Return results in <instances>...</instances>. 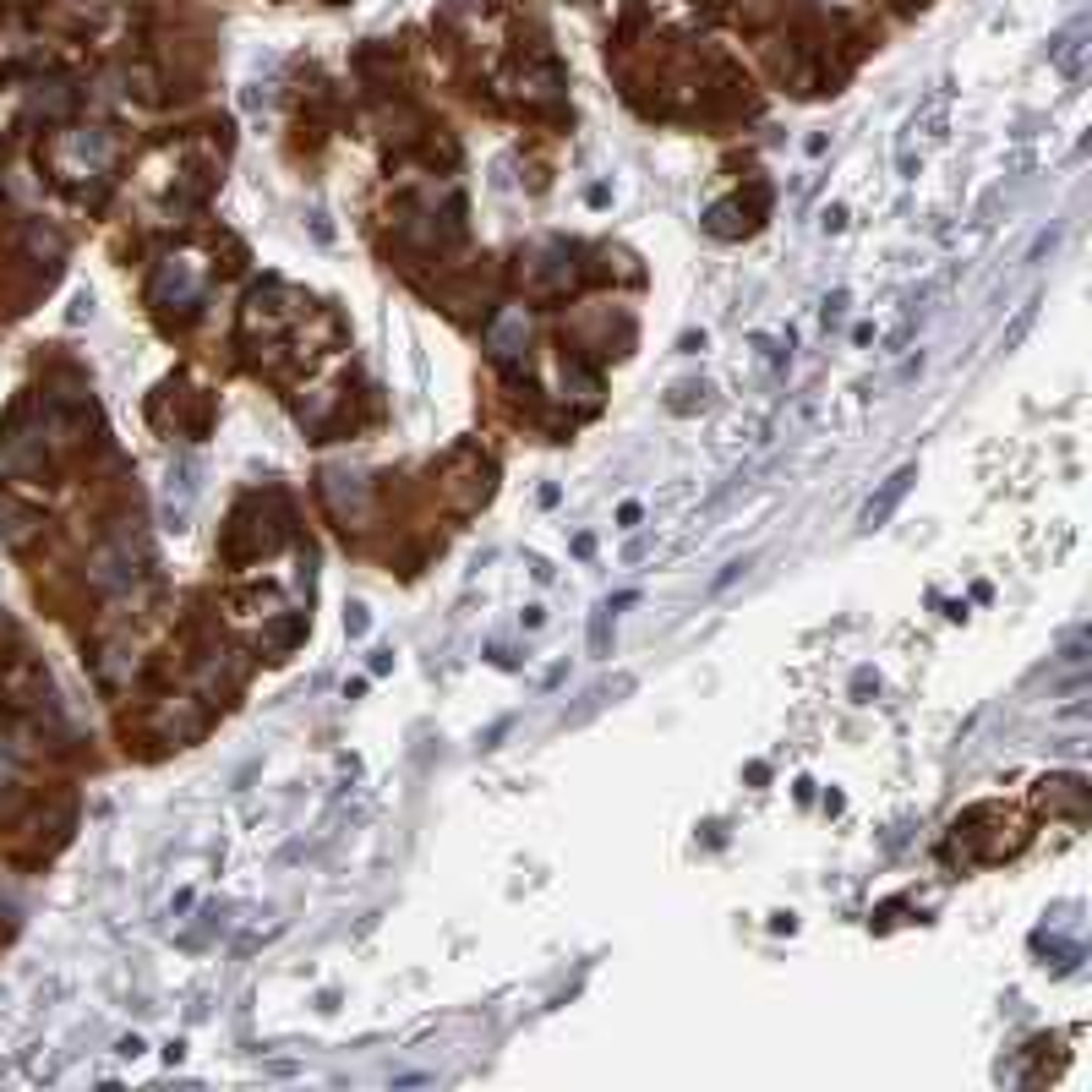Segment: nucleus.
<instances>
[{
  "instance_id": "4468645a",
  "label": "nucleus",
  "mask_w": 1092,
  "mask_h": 1092,
  "mask_svg": "<svg viewBox=\"0 0 1092 1092\" xmlns=\"http://www.w3.org/2000/svg\"><path fill=\"white\" fill-rule=\"evenodd\" d=\"M115 1054H121V1059H137V1054H142V1038H137V1032H131V1038H121V1043H115Z\"/></svg>"
},
{
  "instance_id": "39448f33",
  "label": "nucleus",
  "mask_w": 1092,
  "mask_h": 1092,
  "mask_svg": "<svg viewBox=\"0 0 1092 1092\" xmlns=\"http://www.w3.org/2000/svg\"><path fill=\"white\" fill-rule=\"evenodd\" d=\"M628 688H634V678H618V683H612V688H606V683H601V688H590V694H585V705H579V710H568V715H563V727H585V721H590V715H595V710H601V705H606V699H612V694H628Z\"/></svg>"
},
{
  "instance_id": "f3484780",
  "label": "nucleus",
  "mask_w": 1092,
  "mask_h": 1092,
  "mask_svg": "<svg viewBox=\"0 0 1092 1092\" xmlns=\"http://www.w3.org/2000/svg\"><path fill=\"white\" fill-rule=\"evenodd\" d=\"M388 667H394V650H371V672H377V678H383Z\"/></svg>"
},
{
  "instance_id": "dca6fc26",
  "label": "nucleus",
  "mask_w": 1092,
  "mask_h": 1092,
  "mask_svg": "<svg viewBox=\"0 0 1092 1092\" xmlns=\"http://www.w3.org/2000/svg\"><path fill=\"white\" fill-rule=\"evenodd\" d=\"M869 688H879V683H874V672H858V678H852V694H858V699L869 694Z\"/></svg>"
},
{
  "instance_id": "9d476101",
  "label": "nucleus",
  "mask_w": 1092,
  "mask_h": 1092,
  "mask_svg": "<svg viewBox=\"0 0 1092 1092\" xmlns=\"http://www.w3.org/2000/svg\"><path fill=\"white\" fill-rule=\"evenodd\" d=\"M344 628H350V639H355V634H366V628H371L366 606H350V612H344Z\"/></svg>"
},
{
  "instance_id": "6e6552de",
  "label": "nucleus",
  "mask_w": 1092,
  "mask_h": 1092,
  "mask_svg": "<svg viewBox=\"0 0 1092 1092\" xmlns=\"http://www.w3.org/2000/svg\"><path fill=\"white\" fill-rule=\"evenodd\" d=\"M749 568H754V558H732V563L721 568V574H715V579H710V595H721V590H732V585H738V579H743V574H749Z\"/></svg>"
},
{
  "instance_id": "f257e3e1",
  "label": "nucleus",
  "mask_w": 1092,
  "mask_h": 1092,
  "mask_svg": "<svg viewBox=\"0 0 1092 1092\" xmlns=\"http://www.w3.org/2000/svg\"><path fill=\"white\" fill-rule=\"evenodd\" d=\"M912 481H918V465H902L896 475H885V481H879V492L869 503H863V514H858V530H879L885 525V519L896 514V508H902V498L912 492Z\"/></svg>"
},
{
  "instance_id": "f8f14e48",
  "label": "nucleus",
  "mask_w": 1092,
  "mask_h": 1092,
  "mask_svg": "<svg viewBox=\"0 0 1092 1092\" xmlns=\"http://www.w3.org/2000/svg\"><path fill=\"white\" fill-rule=\"evenodd\" d=\"M645 552H650V535H634V541L623 546V563H639V558H645Z\"/></svg>"
},
{
  "instance_id": "7ed1b4c3",
  "label": "nucleus",
  "mask_w": 1092,
  "mask_h": 1092,
  "mask_svg": "<svg viewBox=\"0 0 1092 1092\" xmlns=\"http://www.w3.org/2000/svg\"><path fill=\"white\" fill-rule=\"evenodd\" d=\"M191 498H197V465H175L170 470V498H164V519H170V530H181Z\"/></svg>"
},
{
  "instance_id": "2eb2a0df",
  "label": "nucleus",
  "mask_w": 1092,
  "mask_h": 1092,
  "mask_svg": "<svg viewBox=\"0 0 1092 1092\" xmlns=\"http://www.w3.org/2000/svg\"><path fill=\"white\" fill-rule=\"evenodd\" d=\"M842 306H847V290H836L830 301H825V323H836V317H842Z\"/></svg>"
},
{
  "instance_id": "f03ea898",
  "label": "nucleus",
  "mask_w": 1092,
  "mask_h": 1092,
  "mask_svg": "<svg viewBox=\"0 0 1092 1092\" xmlns=\"http://www.w3.org/2000/svg\"><path fill=\"white\" fill-rule=\"evenodd\" d=\"M525 339H530V323H525V311H503V317L486 328V344H492V355H498V361H508V355H519V350H525Z\"/></svg>"
},
{
  "instance_id": "20e7f679",
  "label": "nucleus",
  "mask_w": 1092,
  "mask_h": 1092,
  "mask_svg": "<svg viewBox=\"0 0 1092 1092\" xmlns=\"http://www.w3.org/2000/svg\"><path fill=\"white\" fill-rule=\"evenodd\" d=\"M154 295L159 301H170V295L175 301H197V279L186 274V262H164L159 279H154Z\"/></svg>"
},
{
  "instance_id": "ddd939ff",
  "label": "nucleus",
  "mask_w": 1092,
  "mask_h": 1092,
  "mask_svg": "<svg viewBox=\"0 0 1092 1092\" xmlns=\"http://www.w3.org/2000/svg\"><path fill=\"white\" fill-rule=\"evenodd\" d=\"M639 514H645L639 503H623V508H618V525H623V530H634V525H639Z\"/></svg>"
},
{
  "instance_id": "1a4fd4ad",
  "label": "nucleus",
  "mask_w": 1092,
  "mask_h": 1092,
  "mask_svg": "<svg viewBox=\"0 0 1092 1092\" xmlns=\"http://www.w3.org/2000/svg\"><path fill=\"white\" fill-rule=\"evenodd\" d=\"M1054 241H1059V224H1054V230H1043V235H1038V241H1032V251H1027V262H1038V257H1043V251H1054Z\"/></svg>"
},
{
  "instance_id": "423d86ee",
  "label": "nucleus",
  "mask_w": 1092,
  "mask_h": 1092,
  "mask_svg": "<svg viewBox=\"0 0 1092 1092\" xmlns=\"http://www.w3.org/2000/svg\"><path fill=\"white\" fill-rule=\"evenodd\" d=\"M1038 306H1043V301H1038V295H1027V306H1022V311H1016V323L1005 328V339H999V350H1005V355H1011V350H1016V344H1022V339L1032 334V323H1038Z\"/></svg>"
},
{
  "instance_id": "9b49d317",
  "label": "nucleus",
  "mask_w": 1092,
  "mask_h": 1092,
  "mask_svg": "<svg viewBox=\"0 0 1092 1092\" xmlns=\"http://www.w3.org/2000/svg\"><path fill=\"white\" fill-rule=\"evenodd\" d=\"M842 224H847V208H836V202H830V208H825V219H819V230H825V235H836Z\"/></svg>"
},
{
  "instance_id": "0eeeda50",
  "label": "nucleus",
  "mask_w": 1092,
  "mask_h": 1092,
  "mask_svg": "<svg viewBox=\"0 0 1092 1092\" xmlns=\"http://www.w3.org/2000/svg\"><path fill=\"white\" fill-rule=\"evenodd\" d=\"M606 645H612V606H595V618H590V655H606Z\"/></svg>"
}]
</instances>
